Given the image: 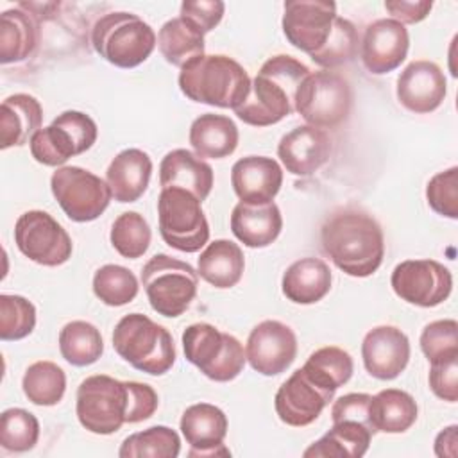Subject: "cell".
<instances>
[{
  "label": "cell",
  "mask_w": 458,
  "mask_h": 458,
  "mask_svg": "<svg viewBox=\"0 0 458 458\" xmlns=\"http://www.w3.org/2000/svg\"><path fill=\"white\" fill-rule=\"evenodd\" d=\"M320 243L329 259L352 277H369L383 263V231L376 218L358 209H340L327 216Z\"/></svg>",
  "instance_id": "1"
},
{
  "label": "cell",
  "mask_w": 458,
  "mask_h": 458,
  "mask_svg": "<svg viewBox=\"0 0 458 458\" xmlns=\"http://www.w3.org/2000/svg\"><path fill=\"white\" fill-rule=\"evenodd\" d=\"M310 68L292 55H274L267 59L254 81L247 98L233 109L247 125L267 127L281 122L295 111V93Z\"/></svg>",
  "instance_id": "2"
},
{
  "label": "cell",
  "mask_w": 458,
  "mask_h": 458,
  "mask_svg": "<svg viewBox=\"0 0 458 458\" xmlns=\"http://www.w3.org/2000/svg\"><path fill=\"white\" fill-rule=\"evenodd\" d=\"M179 88L193 102L236 109L250 91V77L233 57L204 54L181 68Z\"/></svg>",
  "instance_id": "3"
},
{
  "label": "cell",
  "mask_w": 458,
  "mask_h": 458,
  "mask_svg": "<svg viewBox=\"0 0 458 458\" xmlns=\"http://www.w3.org/2000/svg\"><path fill=\"white\" fill-rule=\"evenodd\" d=\"M75 413L81 426L95 435H111L123 424H134L132 381L106 374L86 377L77 388Z\"/></svg>",
  "instance_id": "4"
},
{
  "label": "cell",
  "mask_w": 458,
  "mask_h": 458,
  "mask_svg": "<svg viewBox=\"0 0 458 458\" xmlns=\"http://www.w3.org/2000/svg\"><path fill=\"white\" fill-rule=\"evenodd\" d=\"M113 347L131 367L150 376H163L175 363L172 335L143 313H129L118 320Z\"/></svg>",
  "instance_id": "5"
},
{
  "label": "cell",
  "mask_w": 458,
  "mask_h": 458,
  "mask_svg": "<svg viewBox=\"0 0 458 458\" xmlns=\"http://www.w3.org/2000/svg\"><path fill=\"white\" fill-rule=\"evenodd\" d=\"M95 52L118 68H134L145 63L157 45L154 29L132 13H107L91 30Z\"/></svg>",
  "instance_id": "6"
},
{
  "label": "cell",
  "mask_w": 458,
  "mask_h": 458,
  "mask_svg": "<svg viewBox=\"0 0 458 458\" xmlns=\"http://www.w3.org/2000/svg\"><path fill=\"white\" fill-rule=\"evenodd\" d=\"M141 283L152 310L163 317L175 318L195 299L199 274L186 261L168 254H156L143 265Z\"/></svg>",
  "instance_id": "7"
},
{
  "label": "cell",
  "mask_w": 458,
  "mask_h": 458,
  "mask_svg": "<svg viewBox=\"0 0 458 458\" xmlns=\"http://www.w3.org/2000/svg\"><path fill=\"white\" fill-rule=\"evenodd\" d=\"M182 349L186 360L216 383L233 381L247 360L236 336L222 333L208 322H197L184 329Z\"/></svg>",
  "instance_id": "8"
},
{
  "label": "cell",
  "mask_w": 458,
  "mask_h": 458,
  "mask_svg": "<svg viewBox=\"0 0 458 458\" xmlns=\"http://www.w3.org/2000/svg\"><path fill=\"white\" fill-rule=\"evenodd\" d=\"M200 200L182 188H163L157 199L159 233L166 245L181 252H197L209 240V224Z\"/></svg>",
  "instance_id": "9"
},
{
  "label": "cell",
  "mask_w": 458,
  "mask_h": 458,
  "mask_svg": "<svg viewBox=\"0 0 458 458\" xmlns=\"http://www.w3.org/2000/svg\"><path fill=\"white\" fill-rule=\"evenodd\" d=\"M352 106L349 82L329 70L310 72L295 93V111L308 125L331 129L347 120Z\"/></svg>",
  "instance_id": "10"
},
{
  "label": "cell",
  "mask_w": 458,
  "mask_h": 458,
  "mask_svg": "<svg viewBox=\"0 0 458 458\" xmlns=\"http://www.w3.org/2000/svg\"><path fill=\"white\" fill-rule=\"evenodd\" d=\"M97 123L81 111H64L48 127L39 129L29 141L32 157L45 166H61L97 141Z\"/></svg>",
  "instance_id": "11"
},
{
  "label": "cell",
  "mask_w": 458,
  "mask_h": 458,
  "mask_svg": "<svg viewBox=\"0 0 458 458\" xmlns=\"http://www.w3.org/2000/svg\"><path fill=\"white\" fill-rule=\"evenodd\" d=\"M50 190L73 222L97 220L113 197L104 179L81 166H59L50 177Z\"/></svg>",
  "instance_id": "12"
},
{
  "label": "cell",
  "mask_w": 458,
  "mask_h": 458,
  "mask_svg": "<svg viewBox=\"0 0 458 458\" xmlns=\"http://www.w3.org/2000/svg\"><path fill=\"white\" fill-rule=\"evenodd\" d=\"M18 250L30 261L43 267H59L72 256L73 243L66 229L47 211L30 209L14 224Z\"/></svg>",
  "instance_id": "13"
},
{
  "label": "cell",
  "mask_w": 458,
  "mask_h": 458,
  "mask_svg": "<svg viewBox=\"0 0 458 458\" xmlns=\"http://www.w3.org/2000/svg\"><path fill=\"white\" fill-rule=\"evenodd\" d=\"M390 284L399 299L420 308H435L451 295L453 276L435 259H404L392 270Z\"/></svg>",
  "instance_id": "14"
},
{
  "label": "cell",
  "mask_w": 458,
  "mask_h": 458,
  "mask_svg": "<svg viewBox=\"0 0 458 458\" xmlns=\"http://www.w3.org/2000/svg\"><path fill=\"white\" fill-rule=\"evenodd\" d=\"M336 16L335 2L290 0L284 2L281 25L288 43L310 55L327 41Z\"/></svg>",
  "instance_id": "15"
},
{
  "label": "cell",
  "mask_w": 458,
  "mask_h": 458,
  "mask_svg": "<svg viewBox=\"0 0 458 458\" xmlns=\"http://www.w3.org/2000/svg\"><path fill=\"white\" fill-rule=\"evenodd\" d=\"M245 356L250 367L263 376L284 372L297 356V336L279 320H263L249 335Z\"/></svg>",
  "instance_id": "16"
},
{
  "label": "cell",
  "mask_w": 458,
  "mask_h": 458,
  "mask_svg": "<svg viewBox=\"0 0 458 458\" xmlns=\"http://www.w3.org/2000/svg\"><path fill=\"white\" fill-rule=\"evenodd\" d=\"M333 395L335 392L315 383L301 367L279 386L274 406L281 422L302 428L318 419Z\"/></svg>",
  "instance_id": "17"
},
{
  "label": "cell",
  "mask_w": 458,
  "mask_h": 458,
  "mask_svg": "<svg viewBox=\"0 0 458 458\" xmlns=\"http://www.w3.org/2000/svg\"><path fill=\"white\" fill-rule=\"evenodd\" d=\"M227 426V417L218 406L209 403L188 406L181 417V433L190 444L188 456H229L231 451L224 444Z\"/></svg>",
  "instance_id": "18"
},
{
  "label": "cell",
  "mask_w": 458,
  "mask_h": 458,
  "mask_svg": "<svg viewBox=\"0 0 458 458\" xmlns=\"http://www.w3.org/2000/svg\"><path fill=\"white\" fill-rule=\"evenodd\" d=\"M410 48V36L403 23L392 18H381L367 25L361 39L363 66L383 75L401 66Z\"/></svg>",
  "instance_id": "19"
},
{
  "label": "cell",
  "mask_w": 458,
  "mask_h": 458,
  "mask_svg": "<svg viewBox=\"0 0 458 458\" xmlns=\"http://www.w3.org/2000/svg\"><path fill=\"white\" fill-rule=\"evenodd\" d=\"M361 358L372 377L395 379L410 361V340L395 326L372 327L363 338Z\"/></svg>",
  "instance_id": "20"
},
{
  "label": "cell",
  "mask_w": 458,
  "mask_h": 458,
  "mask_svg": "<svg viewBox=\"0 0 458 458\" xmlns=\"http://www.w3.org/2000/svg\"><path fill=\"white\" fill-rule=\"evenodd\" d=\"M445 93V75L433 61H413L397 77V98L411 113L435 111L444 102Z\"/></svg>",
  "instance_id": "21"
},
{
  "label": "cell",
  "mask_w": 458,
  "mask_h": 458,
  "mask_svg": "<svg viewBox=\"0 0 458 458\" xmlns=\"http://www.w3.org/2000/svg\"><path fill=\"white\" fill-rule=\"evenodd\" d=\"M331 148L333 145L327 132L306 123L292 129L281 138L277 156L286 172L306 177L326 165L331 156Z\"/></svg>",
  "instance_id": "22"
},
{
  "label": "cell",
  "mask_w": 458,
  "mask_h": 458,
  "mask_svg": "<svg viewBox=\"0 0 458 458\" xmlns=\"http://www.w3.org/2000/svg\"><path fill=\"white\" fill-rule=\"evenodd\" d=\"M231 184L240 202L268 204L281 190L283 168L272 157L247 156L233 165Z\"/></svg>",
  "instance_id": "23"
},
{
  "label": "cell",
  "mask_w": 458,
  "mask_h": 458,
  "mask_svg": "<svg viewBox=\"0 0 458 458\" xmlns=\"http://www.w3.org/2000/svg\"><path fill=\"white\" fill-rule=\"evenodd\" d=\"M159 184L163 188H182L200 202L213 188V168L186 148L170 150L159 165Z\"/></svg>",
  "instance_id": "24"
},
{
  "label": "cell",
  "mask_w": 458,
  "mask_h": 458,
  "mask_svg": "<svg viewBox=\"0 0 458 458\" xmlns=\"http://www.w3.org/2000/svg\"><path fill=\"white\" fill-rule=\"evenodd\" d=\"M152 175V159L140 148L118 152L107 170L106 182L118 202H136L148 188Z\"/></svg>",
  "instance_id": "25"
},
{
  "label": "cell",
  "mask_w": 458,
  "mask_h": 458,
  "mask_svg": "<svg viewBox=\"0 0 458 458\" xmlns=\"http://www.w3.org/2000/svg\"><path fill=\"white\" fill-rule=\"evenodd\" d=\"M283 229V216L276 202L245 204L238 202L231 213L233 234L250 249H261L276 242Z\"/></svg>",
  "instance_id": "26"
},
{
  "label": "cell",
  "mask_w": 458,
  "mask_h": 458,
  "mask_svg": "<svg viewBox=\"0 0 458 458\" xmlns=\"http://www.w3.org/2000/svg\"><path fill=\"white\" fill-rule=\"evenodd\" d=\"M331 270L320 258H301L283 274V295L295 304H315L331 290Z\"/></svg>",
  "instance_id": "27"
},
{
  "label": "cell",
  "mask_w": 458,
  "mask_h": 458,
  "mask_svg": "<svg viewBox=\"0 0 458 458\" xmlns=\"http://www.w3.org/2000/svg\"><path fill=\"white\" fill-rule=\"evenodd\" d=\"M41 104L27 93H14L2 102L0 114V147H21L41 129Z\"/></svg>",
  "instance_id": "28"
},
{
  "label": "cell",
  "mask_w": 458,
  "mask_h": 458,
  "mask_svg": "<svg viewBox=\"0 0 458 458\" xmlns=\"http://www.w3.org/2000/svg\"><path fill=\"white\" fill-rule=\"evenodd\" d=\"M188 138L195 156L200 159H222L236 150L240 134L236 123L229 116L204 113L193 120Z\"/></svg>",
  "instance_id": "29"
},
{
  "label": "cell",
  "mask_w": 458,
  "mask_h": 458,
  "mask_svg": "<svg viewBox=\"0 0 458 458\" xmlns=\"http://www.w3.org/2000/svg\"><path fill=\"white\" fill-rule=\"evenodd\" d=\"M245 258L238 243L231 240L211 242L199 256L197 274L215 288H233L240 283Z\"/></svg>",
  "instance_id": "30"
},
{
  "label": "cell",
  "mask_w": 458,
  "mask_h": 458,
  "mask_svg": "<svg viewBox=\"0 0 458 458\" xmlns=\"http://www.w3.org/2000/svg\"><path fill=\"white\" fill-rule=\"evenodd\" d=\"M376 433L354 420L333 422L331 429L313 442L302 454L306 458H361Z\"/></svg>",
  "instance_id": "31"
},
{
  "label": "cell",
  "mask_w": 458,
  "mask_h": 458,
  "mask_svg": "<svg viewBox=\"0 0 458 458\" xmlns=\"http://www.w3.org/2000/svg\"><path fill=\"white\" fill-rule=\"evenodd\" d=\"M38 21L21 7L7 9L0 16V63L11 64L27 59L38 47Z\"/></svg>",
  "instance_id": "32"
},
{
  "label": "cell",
  "mask_w": 458,
  "mask_h": 458,
  "mask_svg": "<svg viewBox=\"0 0 458 458\" xmlns=\"http://www.w3.org/2000/svg\"><path fill=\"white\" fill-rule=\"evenodd\" d=\"M415 399L399 388H385L370 399V422L383 433H404L417 420Z\"/></svg>",
  "instance_id": "33"
},
{
  "label": "cell",
  "mask_w": 458,
  "mask_h": 458,
  "mask_svg": "<svg viewBox=\"0 0 458 458\" xmlns=\"http://www.w3.org/2000/svg\"><path fill=\"white\" fill-rule=\"evenodd\" d=\"M157 47L166 63L182 68L191 59L204 55V34L188 20L177 16L159 29Z\"/></svg>",
  "instance_id": "34"
},
{
  "label": "cell",
  "mask_w": 458,
  "mask_h": 458,
  "mask_svg": "<svg viewBox=\"0 0 458 458\" xmlns=\"http://www.w3.org/2000/svg\"><path fill=\"white\" fill-rule=\"evenodd\" d=\"M59 351L73 367L91 365L104 352L102 335L86 320H72L59 331Z\"/></svg>",
  "instance_id": "35"
},
{
  "label": "cell",
  "mask_w": 458,
  "mask_h": 458,
  "mask_svg": "<svg viewBox=\"0 0 458 458\" xmlns=\"http://www.w3.org/2000/svg\"><path fill=\"white\" fill-rule=\"evenodd\" d=\"M302 370L320 386L336 392L351 379L354 363L347 351L335 345H327L311 352L306 363L302 365Z\"/></svg>",
  "instance_id": "36"
},
{
  "label": "cell",
  "mask_w": 458,
  "mask_h": 458,
  "mask_svg": "<svg viewBox=\"0 0 458 458\" xmlns=\"http://www.w3.org/2000/svg\"><path fill=\"white\" fill-rule=\"evenodd\" d=\"M21 388L25 397L36 406L57 404L66 390V374L54 361H36L27 367Z\"/></svg>",
  "instance_id": "37"
},
{
  "label": "cell",
  "mask_w": 458,
  "mask_h": 458,
  "mask_svg": "<svg viewBox=\"0 0 458 458\" xmlns=\"http://www.w3.org/2000/svg\"><path fill=\"white\" fill-rule=\"evenodd\" d=\"M181 438L168 426H152L145 431L129 435L118 451L120 458H177Z\"/></svg>",
  "instance_id": "38"
},
{
  "label": "cell",
  "mask_w": 458,
  "mask_h": 458,
  "mask_svg": "<svg viewBox=\"0 0 458 458\" xmlns=\"http://www.w3.org/2000/svg\"><path fill=\"white\" fill-rule=\"evenodd\" d=\"M150 238L152 233L147 220L136 211H125L118 215L109 234L114 250L127 259L141 258L150 245Z\"/></svg>",
  "instance_id": "39"
},
{
  "label": "cell",
  "mask_w": 458,
  "mask_h": 458,
  "mask_svg": "<svg viewBox=\"0 0 458 458\" xmlns=\"http://www.w3.org/2000/svg\"><path fill=\"white\" fill-rule=\"evenodd\" d=\"M358 32L352 21L336 16L327 41L313 54L311 61L322 68H336L351 63L358 54Z\"/></svg>",
  "instance_id": "40"
},
{
  "label": "cell",
  "mask_w": 458,
  "mask_h": 458,
  "mask_svg": "<svg viewBox=\"0 0 458 458\" xmlns=\"http://www.w3.org/2000/svg\"><path fill=\"white\" fill-rule=\"evenodd\" d=\"M136 276L122 265H104L93 276V293L107 306H123L138 295Z\"/></svg>",
  "instance_id": "41"
},
{
  "label": "cell",
  "mask_w": 458,
  "mask_h": 458,
  "mask_svg": "<svg viewBox=\"0 0 458 458\" xmlns=\"http://www.w3.org/2000/svg\"><path fill=\"white\" fill-rule=\"evenodd\" d=\"M39 438L38 419L23 408H9L0 415V445L5 451H30Z\"/></svg>",
  "instance_id": "42"
},
{
  "label": "cell",
  "mask_w": 458,
  "mask_h": 458,
  "mask_svg": "<svg viewBox=\"0 0 458 458\" xmlns=\"http://www.w3.org/2000/svg\"><path fill=\"white\" fill-rule=\"evenodd\" d=\"M36 327V308L21 295H0V338L21 340Z\"/></svg>",
  "instance_id": "43"
},
{
  "label": "cell",
  "mask_w": 458,
  "mask_h": 458,
  "mask_svg": "<svg viewBox=\"0 0 458 458\" xmlns=\"http://www.w3.org/2000/svg\"><path fill=\"white\" fill-rule=\"evenodd\" d=\"M419 342L429 363L458 358V322L453 318L429 322L422 329Z\"/></svg>",
  "instance_id": "44"
},
{
  "label": "cell",
  "mask_w": 458,
  "mask_h": 458,
  "mask_svg": "<svg viewBox=\"0 0 458 458\" xmlns=\"http://www.w3.org/2000/svg\"><path fill=\"white\" fill-rule=\"evenodd\" d=\"M429 208L451 220L458 218V166L435 174L426 186Z\"/></svg>",
  "instance_id": "45"
},
{
  "label": "cell",
  "mask_w": 458,
  "mask_h": 458,
  "mask_svg": "<svg viewBox=\"0 0 458 458\" xmlns=\"http://www.w3.org/2000/svg\"><path fill=\"white\" fill-rule=\"evenodd\" d=\"M225 4L220 0H186L181 4V18L195 25L202 34L211 32L222 20Z\"/></svg>",
  "instance_id": "46"
},
{
  "label": "cell",
  "mask_w": 458,
  "mask_h": 458,
  "mask_svg": "<svg viewBox=\"0 0 458 458\" xmlns=\"http://www.w3.org/2000/svg\"><path fill=\"white\" fill-rule=\"evenodd\" d=\"M370 399L369 394H345L338 397L331 406V419L333 422L338 420H354L360 424H365L374 433V426L370 422Z\"/></svg>",
  "instance_id": "47"
},
{
  "label": "cell",
  "mask_w": 458,
  "mask_h": 458,
  "mask_svg": "<svg viewBox=\"0 0 458 458\" xmlns=\"http://www.w3.org/2000/svg\"><path fill=\"white\" fill-rule=\"evenodd\" d=\"M429 388L438 399L447 403L458 401V358L431 363Z\"/></svg>",
  "instance_id": "48"
},
{
  "label": "cell",
  "mask_w": 458,
  "mask_h": 458,
  "mask_svg": "<svg viewBox=\"0 0 458 458\" xmlns=\"http://www.w3.org/2000/svg\"><path fill=\"white\" fill-rule=\"evenodd\" d=\"M433 7L429 0H388L385 2V9L394 16L392 20L399 23H419L422 21Z\"/></svg>",
  "instance_id": "49"
},
{
  "label": "cell",
  "mask_w": 458,
  "mask_h": 458,
  "mask_svg": "<svg viewBox=\"0 0 458 458\" xmlns=\"http://www.w3.org/2000/svg\"><path fill=\"white\" fill-rule=\"evenodd\" d=\"M458 426L451 424L447 428H444L437 438H435V454L440 458H456L458 454Z\"/></svg>",
  "instance_id": "50"
}]
</instances>
